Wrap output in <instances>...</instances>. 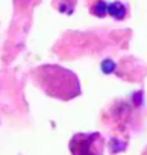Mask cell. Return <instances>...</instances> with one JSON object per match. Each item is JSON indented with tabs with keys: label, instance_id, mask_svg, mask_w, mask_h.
Wrapping results in <instances>:
<instances>
[{
	"label": "cell",
	"instance_id": "cell-1",
	"mask_svg": "<svg viewBox=\"0 0 147 155\" xmlns=\"http://www.w3.org/2000/svg\"><path fill=\"white\" fill-rule=\"evenodd\" d=\"M105 140L99 132L76 134L70 141V150L73 155H102Z\"/></svg>",
	"mask_w": 147,
	"mask_h": 155
},
{
	"label": "cell",
	"instance_id": "cell-2",
	"mask_svg": "<svg viewBox=\"0 0 147 155\" xmlns=\"http://www.w3.org/2000/svg\"><path fill=\"white\" fill-rule=\"evenodd\" d=\"M141 155H147V147H145V149L142 150V153H141Z\"/></svg>",
	"mask_w": 147,
	"mask_h": 155
}]
</instances>
